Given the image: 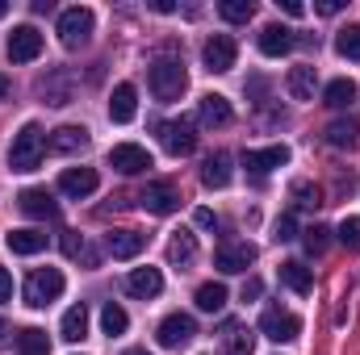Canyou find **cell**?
<instances>
[{"label": "cell", "mask_w": 360, "mask_h": 355, "mask_svg": "<svg viewBox=\"0 0 360 355\" xmlns=\"http://www.w3.org/2000/svg\"><path fill=\"white\" fill-rule=\"evenodd\" d=\"M42 155H46V134H42L38 121H25V126L17 130L13 147H8V168H13V172H34V168L42 163Z\"/></svg>", "instance_id": "obj_1"}, {"label": "cell", "mask_w": 360, "mask_h": 355, "mask_svg": "<svg viewBox=\"0 0 360 355\" xmlns=\"http://www.w3.org/2000/svg\"><path fill=\"white\" fill-rule=\"evenodd\" d=\"M63 288H68V280H63L59 267H34L30 280H25V305L30 309H46L51 301L63 297Z\"/></svg>", "instance_id": "obj_2"}, {"label": "cell", "mask_w": 360, "mask_h": 355, "mask_svg": "<svg viewBox=\"0 0 360 355\" xmlns=\"http://www.w3.org/2000/svg\"><path fill=\"white\" fill-rule=\"evenodd\" d=\"M151 92L160 96V100H180L184 88H188V72H184V63L180 59H160V63H151Z\"/></svg>", "instance_id": "obj_3"}, {"label": "cell", "mask_w": 360, "mask_h": 355, "mask_svg": "<svg viewBox=\"0 0 360 355\" xmlns=\"http://www.w3.org/2000/svg\"><path fill=\"white\" fill-rule=\"evenodd\" d=\"M92 25H96L92 8H84V4L63 8V13H59V42H63L68 51H80V46L92 38Z\"/></svg>", "instance_id": "obj_4"}, {"label": "cell", "mask_w": 360, "mask_h": 355, "mask_svg": "<svg viewBox=\"0 0 360 355\" xmlns=\"http://www.w3.org/2000/svg\"><path fill=\"white\" fill-rule=\"evenodd\" d=\"M160 130V142H164V151L168 155H193V147H197V126L188 121V117H180V121H160L155 126Z\"/></svg>", "instance_id": "obj_5"}, {"label": "cell", "mask_w": 360, "mask_h": 355, "mask_svg": "<svg viewBox=\"0 0 360 355\" xmlns=\"http://www.w3.org/2000/svg\"><path fill=\"white\" fill-rule=\"evenodd\" d=\"M235 55H239V46H235L231 34H214V38L201 46V63H205V72H214V76L231 72V67H235Z\"/></svg>", "instance_id": "obj_6"}, {"label": "cell", "mask_w": 360, "mask_h": 355, "mask_svg": "<svg viewBox=\"0 0 360 355\" xmlns=\"http://www.w3.org/2000/svg\"><path fill=\"white\" fill-rule=\"evenodd\" d=\"M109 168L122 172V176H139V172L151 168V151L139 147V142H117V147L109 151Z\"/></svg>", "instance_id": "obj_7"}, {"label": "cell", "mask_w": 360, "mask_h": 355, "mask_svg": "<svg viewBox=\"0 0 360 355\" xmlns=\"http://www.w3.org/2000/svg\"><path fill=\"white\" fill-rule=\"evenodd\" d=\"M139 205L147 209V213H176L180 209V192H176V184L172 180H155V184H147L143 188V196H139Z\"/></svg>", "instance_id": "obj_8"}, {"label": "cell", "mask_w": 360, "mask_h": 355, "mask_svg": "<svg viewBox=\"0 0 360 355\" xmlns=\"http://www.w3.org/2000/svg\"><path fill=\"white\" fill-rule=\"evenodd\" d=\"M260 335L272 339V343H293V339L302 335V318H293V314H285V309H264Z\"/></svg>", "instance_id": "obj_9"}, {"label": "cell", "mask_w": 360, "mask_h": 355, "mask_svg": "<svg viewBox=\"0 0 360 355\" xmlns=\"http://www.w3.org/2000/svg\"><path fill=\"white\" fill-rule=\"evenodd\" d=\"M193 335H197V322H193L188 314H168V318L160 322V330H155L160 347H168V351H176V347H184V343H193Z\"/></svg>", "instance_id": "obj_10"}, {"label": "cell", "mask_w": 360, "mask_h": 355, "mask_svg": "<svg viewBox=\"0 0 360 355\" xmlns=\"http://www.w3.org/2000/svg\"><path fill=\"white\" fill-rule=\"evenodd\" d=\"M252 264H256V247H252V243H222V247L214 251V267L226 272V276L248 272Z\"/></svg>", "instance_id": "obj_11"}, {"label": "cell", "mask_w": 360, "mask_h": 355, "mask_svg": "<svg viewBox=\"0 0 360 355\" xmlns=\"http://www.w3.org/2000/svg\"><path fill=\"white\" fill-rule=\"evenodd\" d=\"M38 55H42V34L34 25H17L8 34V59L13 63H34Z\"/></svg>", "instance_id": "obj_12"}, {"label": "cell", "mask_w": 360, "mask_h": 355, "mask_svg": "<svg viewBox=\"0 0 360 355\" xmlns=\"http://www.w3.org/2000/svg\"><path fill=\"white\" fill-rule=\"evenodd\" d=\"M197 121L218 130V126H231V121H235V109H231V100H226V96L205 92V96H201V105H197Z\"/></svg>", "instance_id": "obj_13"}, {"label": "cell", "mask_w": 360, "mask_h": 355, "mask_svg": "<svg viewBox=\"0 0 360 355\" xmlns=\"http://www.w3.org/2000/svg\"><path fill=\"white\" fill-rule=\"evenodd\" d=\"M84 147H89V130L84 126H59L46 138V151H55V155H80Z\"/></svg>", "instance_id": "obj_14"}, {"label": "cell", "mask_w": 360, "mask_h": 355, "mask_svg": "<svg viewBox=\"0 0 360 355\" xmlns=\"http://www.w3.org/2000/svg\"><path fill=\"white\" fill-rule=\"evenodd\" d=\"M126 293H130V297H143V301L160 297V293H164V272H160V267H134V272L126 276Z\"/></svg>", "instance_id": "obj_15"}, {"label": "cell", "mask_w": 360, "mask_h": 355, "mask_svg": "<svg viewBox=\"0 0 360 355\" xmlns=\"http://www.w3.org/2000/svg\"><path fill=\"white\" fill-rule=\"evenodd\" d=\"M96 172L92 168H68L63 176H59V192L63 196H72V201H84V196H92L96 192Z\"/></svg>", "instance_id": "obj_16"}, {"label": "cell", "mask_w": 360, "mask_h": 355, "mask_svg": "<svg viewBox=\"0 0 360 355\" xmlns=\"http://www.w3.org/2000/svg\"><path fill=\"white\" fill-rule=\"evenodd\" d=\"M143 247H147V234L143 230H113L105 239V251L113 260H134V255H143Z\"/></svg>", "instance_id": "obj_17"}, {"label": "cell", "mask_w": 360, "mask_h": 355, "mask_svg": "<svg viewBox=\"0 0 360 355\" xmlns=\"http://www.w3.org/2000/svg\"><path fill=\"white\" fill-rule=\"evenodd\" d=\"M17 209H21L25 217H46V222L59 213V205H55V196H51L46 188H25V192L17 196Z\"/></svg>", "instance_id": "obj_18"}, {"label": "cell", "mask_w": 360, "mask_h": 355, "mask_svg": "<svg viewBox=\"0 0 360 355\" xmlns=\"http://www.w3.org/2000/svg\"><path fill=\"white\" fill-rule=\"evenodd\" d=\"M285 163H289V147H264V151H248L243 155V168L256 172V176H269V172L285 168Z\"/></svg>", "instance_id": "obj_19"}, {"label": "cell", "mask_w": 360, "mask_h": 355, "mask_svg": "<svg viewBox=\"0 0 360 355\" xmlns=\"http://www.w3.org/2000/svg\"><path fill=\"white\" fill-rule=\"evenodd\" d=\"M134 113H139V92H134V84H117L113 96H109V121L126 126V121H134Z\"/></svg>", "instance_id": "obj_20"}, {"label": "cell", "mask_w": 360, "mask_h": 355, "mask_svg": "<svg viewBox=\"0 0 360 355\" xmlns=\"http://www.w3.org/2000/svg\"><path fill=\"white\" fill-rule=\"evenodd\" d=\"M281 284L293 288L297 297H310V293H314V272L302 264V260H285V264H281Z\"/></svg>", "instance_id": "obj_21"}, {"label": "cell", "mask_w": 360, "mask_h": 355, "mask_svg": "<svg viewBox=\"0 0 360 355\" xmlns=\"http://www.w3.org/2000/svg\"><path fill=\"white\" fill-rule=\"evenodd\" d=\"M289 51H293V29H285V25H264V29H260V55L281 59V55H289Z\"/></svg>", "instance_id": "obj_22"}, {"label": "cell", "mask_w": 360, "mask_h": 355, "mask_svg": "<svg viewBox=\"0 0 360 355\" xmlns=\"http://www.w3.org/2000/svg\"><path fill=\"white\" fill-rule=\"evenodd\" d=\"M193 260H197V234H193V230H176L172 243H168V264L188 267Z\"/></svg>", "instance_id": "obj_23"}, {"label": "cell", "mask_w": 360, "mask_h": 355, "mask_svg": "<svg viewBox=\"0 0 360 355\" xmlns=\"http://www.w3.org/2000/svg\"><path fill=\"white\" fill-rule=\"evenodd\" d=\"M4 243H8L13 255H38V251L46 247V234H42V230H8Z\"/></svg>", "instance_id": "obj_24"}, {"label": "cell", "mask_w": 360, "mask_h": 355, "mask_svg": "<svg viewBox=\"0 0 360 355\" xmlns=\"http://www.w3.org/2000/svg\"><path fill=\"white\" fill-rule=\"evenodd\" d=\"M59 330H63V339H68V343H80V339L89 335V305H84V301H80V305H72V309L63 314Z\"/></svg>", "instance_id": "obj_25"}, {"label": "cell", "mask_w": 360, "mask_h": 355, "mask_svg": "<svg viewBox=\"0 0 360 355\" xmlns=\"http://www.w3.org/2000/svg\"><path fill=\"white\" fill-rule=\"evenodd\" d=\"M285 84H289V96H293V100H314V84H319V72H314V67H293Z\"/></svg>", "instance_id": "obj_26"}, {"label": "cell", "mask_w": 360, "mask_h": 355, "mask_svg": "<svg viewBox=\"0 0 360 355\" xmlns=\"http://www.w3.org/2000/svg\"><path fill=\"white\" fill-rule=\"evenodd\" d=\"M201 184L205 188H226L231 184V155H210L201 168Z\"/></svg>", "instance_id": "obj_27"}, {"label": "cell", "mask_w": 360, "mask_h": 355, "mask_svg": "<svg viewBox=\"0 0 360 355\" xmlns=\"http://www.w3.org/2000/svg\"><path fill=\"white\" fill-rule=\"evenodd\" d=\"M17 351L21 355H51V339H46V330H38V326L17 330Z\"/></svg>", "instance_id": "obj_28"}, {"label": "cell", "mask_w": 360, "mask_h": 355, "mask_svg": "<svg viewBox=\"0 0 360 355\" xmlns=\"http://www.w3.org/2000/svg\"><path fill=\"white\" fill-rule=\"evenodd\" d=\"M197 309H205V314H218L222 305H226V284H218V280H210V284H201L197 288Z\"/></svg>", "instance_id": "obj_29"}, {"label": "cell", "mask_w": 360, "mask_h": 355, "mask_svg": "<svg viewBox=\"0 0 360 355\" xmlns=\"http://www.w3.org/2000/svg\"><path fill=\"white\" fill-rule=\"evenodd\" d=\"M356 100V84L352 80H331L327 92H323V105H331V109H348Z\"/></svg>", "instance_id": "obj_30"}, {"label": "cell", "mask_w": 360, "mask_h": 355, "mask_svg": "<svg viewBox=\"0 0 360 355\" xmlns=\"http://www.w3.org/2000/svg\"><path fill=\"white\" fill-rule=\"evenodd\" d=\"M126 326H130V318H126V309L109 301V305L101 309V330H105L109 339H117V335H126Z\"/></svg>", "instance_id": "obj_31"}, {"label": "cell", "mask_w": 360, "mask_h": 355, "mask_svg": "<svg viewBox=\"0 0 360 355\" xmlns=\"http://www.w3.org/2000/svg\"><path fill=\"white\" fill-rule=\"evenodd\" d=\"M356 138H360L356 121H331V126H327V142L340 147V151H344V147H356Z\"/></svg>", "instance_id": "obj_32"}, {"label": "cell", "mask_w": 360, "mask_h": 355, "mask_svg": "<svg viewBox=\"0 0 360 355\" xmlns=\"http://www.w3.org/2000/svg\"><path fill=\"white\" fill-rule=\"evenodd\" d=\"M218 13H222V21H231V25H243V21L256 17V4H252V0H222Z\"/></svg>", "instance_id": "obj_33"}, {"label": "cell", "mask_w": 360, "mask_h": 355, "mask_svg": "<svg viewBox=\"0 0 360 355\" xmlns=\"http://www.w3.org/2000/svg\"><path fill=\"white\" fill-rule=\"evenodd\" d=\"M289 196H293V205H302V209H319V205H323V192H319V184H310V180H293Z\"/></svg>", "instance_id": "obj_34"}, {"label": "cell", "mask_w": 360, "mask_h": 355, "mask_svg": "<svg viewBox=\"0 0 360 355\" xmlns=\"http://www.w3.org/2000/svg\"><path fill=\"white\" fill-rule=\"evenodd\" d=\"M335 51L344 59H360V25H348V29L335 34Z\"/></svg>", "instance_id": "obj_35"}, {"label": "cell", "mask_w": 360, "mask_h": 355, "mask_svg": "<svg viewBox=\"0 0 360 355\" xmlns=\"http://www.w3.org/2000/svg\"><path fill=\"white\" fill-rule=\"evenodd\" d=\"M226 355H252V335L239 326H226Z\"/></svg>", "instance_id": "obj_36"}, {"label": "cell", "mask_w": 360, "mask_h": 355, "mask_svg": "<svg viewBox=\"0 0 360 355\" xmlns=\"http://www.w3.org/2000/svg\"><path fill=\"white\" fill-rule=\"evenodd\" d=\"M42 96H46V105H68L72 88L63 84V76H55V80H42Z\"/></svg>", "instance_id": "obj_37"}, {"label": "cell", "mask_w": 360, "mask_h": 355, "mask_svg": "<svg viewBox=\"0 0 360 355\" xmlns=\"http://www.w3.org/2000/svg\"><path fill=\"white\" fill-rule=\"evenodd\" d=\"M327 234H331L327 226H310V230H302L306 251H310V255H323V251H327Z\"/></svg>", "instance_id": "obj_38"}, {"label": "cell", "mask_w": 360, "mask_h": 355, "mask_svg": "<svg viewBox=\"0 0 360 355\" xmlns=\"http://www.w3.org/2000/svg\"><path fill=\"white\" fill-rule=\"evenodd\" d=\"M335 234H340V243H344L348 251H360V217H344Z\"/></svg>", "instance_id": "obj_39"}, {"label": "cell", "mask_w": 360, "mask_h": 355, "mask_svg": "<svg viewBox=\"0 0 360 355\" xmlns=\"http://www.w3.org/2000/svg\"><path fill=\"white\" fill-rule=\"evenodd\" d=\"M272 239H276V243H289V239H297V222H293V213H281V217H276V226H272Z\"/></svg>", "instance_id": "obj_40"}, {"label": "cell", "mask_w": 360, "mask_h": 355, "mask_svg": "<svg viewBox=\"0 0 360 355\" xmlns=\"http://www.w3.org/2000/svg\"><path fill=\"white\" fill-rule=\"evenodd\" d=\"M63 255H68V260H76V255H84V239H80L76 230H68V234H63Z\"/></svg>", "instance_id": "obj_41"}, {"label": "cell", "mask_w": 360, "mask_h": 355, "mask_svg": "<svg viewBox=\"0 0 360 355\" xmlns=\"http://www.w3.org/2000/svg\"><path fill=\"white\" fill-rule=\"evenodd\" d=\"M4 301H13V276H8V267H0V305Z\"/></svg>", "instance_id": "obj_42"}, {"label": "cell", "mask_w": 360, "mask_h": 355, "mask_svg": "<svg viewBox=\"0 0 360 355\" xmlns=\"http://www.w3.org/2000/svg\"><path fill=\"white\" fill-rule=\"evenodd\" d=\"M260 293H264V284H260V280H256V276H252V280H248V284H243V301H256V297H260Z\"/></svg>", "instance_id": "obj_43"}, {"label": "cell", "mask_w": 360, "mask_h": 355, "mask_svg": "<svg viewBox=\"0 0 360 355\" xmlns=\"http://www.w3.org/2000/svg\"><path fill=\"white\" fill-rule=\"evenodd\" d=\"M314 8H319V13H323V17H335V13H340V8H344V4H340V0H319V4H314Z\"/></svg>", "instance_id": "obj_44"}, {"label": "cell", "mask_w": 360, "mask_h": 355, "mask_svg": "<svg viewBox=\"0 0 360 355\" xmlns=\"http://www.w3.org/2000/svg\"><path fill=\"white\" fill-rule=\"evenodd\" d=\"M193 222H197L201 230H210V226H214V213H210V209H197V213H193Z\"/></svg>", "instance_id": "obj_45"}, {"label": "cell", "mask_w": 360, "mask_h": 355, "mask_svg": "<svg viewBox=\"0 0 360 355\" xmlns=\"http://www.w3.org/2000/svg\"><path fill=\"white\" fill-rule=\"evenodd\" d=\"M276 4H281V8H285V13H289V17H302V13H306V8H302V4H297V0H276Z\"/></svg>", "instance_id": "obj_46"}, {"label": "cell", "mask_w": 360, "mask_h": 355, "mask_svg": "<svg viewBox=\"0 0 360 355\" xmlns=\"http://www.w3.org/2000/svg\"><path fill=\"white\" fill-rule=\"evenodd\" d=\"M151 8H155V13H172L176 4H172V0H151Z\"/></svg>", "instance_id": "obj_47"}, {"label": "cell", "mask_w": 360, "mask_h": 355, "mask_svg": "<svg viewBox=\"0 0 360 355\" xmlns=\"http://www.w3.org/2000/svg\"><path fill=\"white\" fill-rule=\"evenodd\" d=\"M8 96V76H0V100Z\"/></svg>", "instance_id": "obj_48"}, {"label": "cell", "mask_w": 360, "mask_h": 355, "mask_svg": "<svg viewBox=\"0 0 360 355\" xmlns=\"http://www.w3.org/2000/svg\"><path fill=\"white\" fill-rule=\"evenodd\" d=\"M4 339H8V322H0V343H4Z\"/></svg>", "instance_id": "obj_49"}, {"label": "cell", "mask_w": 360, "mask_h": 355, "mask_svg": "<svg viewBox=\"0 0 360 355\" xmlns=\"http://www.w3.org/2000/svg\"><path fill=\"white\" fill-rule=\"evenodd\" d=\"M4 13H8V0H0V17H4Z\"/></svg>", "instance_id": "obj_50"}, {"label": "cell", "mask_w": 360, "mask_h": 355, "mask_svg": "<svg viewBox=\"0 0 360 355\" xmlns=\"http://www.w3.org/2000/svg\"><path fill=\"white\" fill-rule=\"evenodd\" d=\"M126 355H147V351H139V347H134V351H126Z\"/></svg>", "instance_id": "obj_51"}]
</instances>
